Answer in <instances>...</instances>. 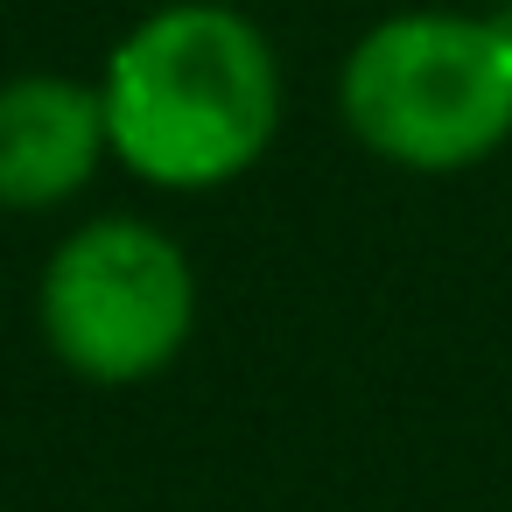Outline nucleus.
I'll return each mask as SVG.
<instances>
[{
    "label": "nucleus",
    "instance_id": "nucleus-4",
    "mask_svg": "<svg viewBox=\"0 0 512 512\" xmlns=\"http://www.w3.org/2000/svg\"><path fill=\"white\" fill-rule=\"evenodd\" d=\"M113 169L99 78L78 71H0V211L57 218Z\"/></svg>",
    "mask_w": 512,
    "mask_h": 512
},
{
    "label": "nucleus",
    "instance_id": "nucleus-1",
    "mask_svg": "<svg viewBox=\"0 0 512 512\" xmlns=\"http://www.w3.org/2000/svg\"><path fill=\"white\" fill-rule=\"evenodd\" d=\"M113 169L155 197L246 183L288 127V71L239 0H155L99 57Z\"/></svg>",
    "mask_w": 512,
    "mask_h": 512
},
{
    "label": "nucleus",
    "instance_id": "nucleus-5",
    "mask_svg": "<svg viewBox=\"0 0 512 512\" xmlns=\"http://www.w3.org/2000/svg\"><path fill=\"white\" fill-rule=\"evenodd\" d=\"M491 15H498V22H505V36H512V0H498V8H491Z\"/></svg>",
    "mask_w": 512,
    "mask_h": 512
},
{
    "label": "nucleus",
    "instance_id": "nucleus-3",
    "mask_svg": "<svg viewBox=\"0 0 512 512\" xmlns=\"http://www.w3.org/2000/svg\"><path fill=\"white\" fill-rule=\"evenodd\" d=\"M204 281L190 246L148 211L78 218L36 267V337L43 351L106 393L155 386L197 344Z\"/></svg>",
    "mask_w": 512,
    "mask_h": 512
},
{
    "label": "nucleus",
    "instance_id": "nucleus-2",
    "mask_svg": "<svg viewBox=\"0 0 512 512\" xmlns=\"http://www.w3.org/2000/svg\"><path fill=\"white\" fill-rule=\"evenodd\" d=\"M344 134L400 176H463L512 148V36L491 8H400L337 64Z\"/></svg>",
    "mask_w": 512,
    "mask_h": 512
}]
</instances>
